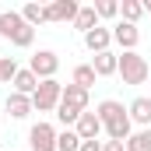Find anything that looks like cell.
<instances>
[{
  "label": "cell",
  "instance_id": "1",
  "mask_svg": "<svg viewBox=\"0 0 151 151\" xmlns=\"http://www.w3.org/2000/svg\"><path fill=\"white\" fill-rule=\"evenodd\" d=\"M95 116L102 119V130L109 134V141H123L127 144V137H130V113H127V106L123 102H116V99H106V102H99L95 106Z\"/></svg>",
  "mask_w": 151,
  "mask_h": 151
},
{
  "label": "cell",
  "instance_id": "2",
  "mask_svg": "<svg viewBox=\"0 0 151 151\" xmlns=\"http://www.w3.org/2000/svg\"><path fill=\"white\" fill-rule=\"evenodd\" d=\"M0 35L11 46H18V49H28L35 42V28L21 18V11H4L0 14Z\"/></svg>",
  "mask_w": 151,
  "mask_h": 151
},
{
  "label": "cell",
  "instance_id": "3",
  "mask_svg": "<svg viewBox=\"0 0 151 151\" xmlns=\"http://www.w3.org/2000/svg\"><path fill=\"white\" fill-rule=\"evenodd\" d=\"M116 74L123 77V84H144L151 77V67H148V60L134 49V53H123L119 56V70Z\"/></svg>",
  "mask_w": 151,
  "mask_h": 151
},
{
  "label": "cell",
  "instance_id": "4",
  "mask_svg": "<svg viewBox=\"0 0 151 151\" xmlns=\"http://www.w3.org/2000/svg\"><path fill=\"white\" fill-rule=\"evenodd\" d=\"M60 95H63V84H60L56 77H49V81H39L35 95H32V109H39V113H56V106H60Z\"/></svg>",
  "mask_w": 151,
  "mask_h": 151
},
{
  "label": "cell",
  "instance_id": "5",
  "mask_svg": "<svg viewBox=\"0 0 151 151\" xmlns=\"http://www.w3.org/2000/svg\"><path fill=\"white\" fill-rule=\"evenodd\" d=\"M28 70H32L39 81H49V77H56V70H60V56H56L53 49H39V53H32Z\"/></svg>",
  "mask_w": 151,
  "mask_h": 151
},
{
  "label": "cell",
  "instance_id": "6",
  "mask_svg": "<svg viewBox=\"0 0 151 151\" xmlns=\"http://www.w3.org/2000/svg\"><path fill=\"white\" fill-rule=\"evenodd\" d=\"M28 148L32 151H56V127L39 119L35 127L28 130Z\"/></svg>",
  "mask_w": 151,
  "mask_h": 151
},
{
  "label": "cell",
  "instance_id": "7",
  "mask_svg": "<svg viewBox=\"0 0 151 151\" xmlns=\"http://www.w3.org/2000/svg\"><path fill=\"white\" fill-rule=\"evenodd\" d=\"M113 42L123 46V53H134L137 42H141V28L130 25V21H119V25H113Z\"/></svg>",
  "mask_w": 151,
  "mask_h": 151
},
{
  "label": "cell",
  "instance_id": "8",
  "mask_svg": "<svg viewBox=\"0 0 151 151\" xmlns=\"http://www.w3.org/2000/svg\"><path fill=\"white\" fill-rule=\"evenodd\" d=\"M77 11H81L77 0H53L46 4V21H74Z\"/></svg>",
  "mask_w": 151,
  "mask_h": 151
},
{
  "label": "cell",
  "instance_id": "9",
  "mask_svg": "<svg viewBox=\"0 0 151 151\" xmlns=\"http://www.w3.org/2000/svg\"><path fill=\"white\" fill-rule=\"evenodd\" d=\"M74 134L81 141H99V134H102V119L95 113H81V119L74 123Z\"/></svg>",
  "mask_w": 151,
  "mask_h": 151
},
{
  "label": "cell",
  "instance_id": "10",
  "mask_svg": "<svg viewBox=\"0 0 151 151\" xmlns=\"http://www.w3.org/2000/svg\"><path fill=\"white\" fill-rule=\"evenodd\" d=\"M60 106H67V109H77V113H88V91H84V88H77V84H63Z\"/></svg>",
  "mask_w": 151,
  "mask_h": 151
},
{
  "label": "cell",
  "instance_id": "11",
  "mask_svg": "<svg viewBox=\"0 0 151 151\" xmlns=\"http://www.w3.org/2000/svg\"><path fill=\"white\" fill-rule=\"evenodd\" d=\"M109 42H113V28H91V32H84V46L99 56V53H109Z\"/></svg>",
  "mask_w": 151,
  "mask_h": 151
},
{
  "label": "cell",
  "instance_id": "12",
  "mask_svg": "<svg viewBox=\"0 0 151 151\" xmlns=\"http://www.w3.org/2000/svg\"><path fill=\"white\" fill-rule=\"evenodd\" d=\"M127 113H130V123H141V130L151 127V99L148 95H137V99L127 106Z\"/></svg>",
  "mask_w": 151,
  "mask_h": 151
},
{
  "label": "cell",
  "instance_id": "13",
  "mask_svg": "<svg viewBox=\"0 0 151 151\" xmlns=\"http://www.w3.org/2000/svg\"><path fill=\"white\" fill-rule=\"evenodd\" d=\"M91 70L95 77H113L119 70V56L116 53H99V56H91Z\"/></svg>",
  "mask_w": 151,
  "mask_h": 151
},
{
  "label": "cell",
  "instance_id": "14",
  "mask_svg": "<svg viewBox=\"0 0 151 151\" xmlns=\"http://www.w3.org/2000/svg\"><path fill=\"white\" fill-rule=\"evenodd\" d=\"M4 106H7V113H11V119H25V116L32 113V99H28V95H18V91H11Z\"/></svg>",
  "mask_w": 151,
  "mask_h": 151
},
{
  "label": "cell",
  "instance_id": "15",
  "mask_svg": "<svg viewBox=\"0 0 151 151\" xmlns=\"http://www.w3.org/2000/svg\"><path fill=\"white\" fill-rule=\"evenodd\" d=\"M11 84H14V91H18V95H28V99H32V95H35V88H39V77L25 67V70H18V74H14Z\"/></svg>",
  "mask_w": 151,
  "mask_h": 151
},
{
  "label": "cell",
  "instance_id": "16",
  "mask_svg": "<svg viewBox=\"0 0 151 151\" xmlns=\"http://www.w3.org/2000/svg\"><path fill=\"white\" fill-rule=\"evenodd\" d=\"M74 28L81 32V35H84V32H91V28H99V14H95V4H91V7H81V11H77Z\"/></svg>",
  "mask_w": 151,
  "mask_h": 151
},
{
  "label": "cell",
  "instance_id": "17",
  "mask_svg": "<svg viewBox=\"0 0 151 151\" xmlns=\"http://www.w3.org/2000/svg\"><path fill=\"white\" fill-rule=\"evenodd\" d=\"M70 84H77V88H91L95 84V70H91V63H77L74 67V77H70Z\"/></svg>",
  "mask_w": 151,
  "mask_h": 151
},
{
  "label": "cell",
  "instance_id": "18",
  "mask_svg": "<svg viewBox=\"0 0 151 151\" xmlns=\"http://www.w3.org/2000/svg\"><path fill=\"white\" fill-rule=\"evenodd\" d=\"M127 151H151V127L130 134V137H127Z\"/></svg>",
  "mask_w": 151,
  "mask_h": 151
},
{
  "label": "cell",
  "instance_id": "19",
  "mask_svg": "<svg viewBox=\"0 0 151 151\" xmlns=\"http://www.w3.org/2000/svg\"><path fill=\"white\" fill-rule=\"evenodd\" d=\"M119 14H123V21L137 25V18L144 14V4H141V0H123V4H119Z\"/></svg>",
  "mask_w": 151,
  "mask_h": 151
},
{
  "label": "cell",
  "instance_id": "20",
  "mask_svg": "<svg viewBox=\"0 0 151 151\" xmlns=\"http://www.w3.org/2000/svg\"><path fill=\"white\" fill-rule=\"evenodd\" d=\"M21 18L35 28V25H42V21H46V7H42V4H25V7H21Z\"/></svg>",
  "mask_w": 151,
  "mask_h": 151
},
{
  "label": "cell",
  "instance_id": "21",
  "mask_svg": "<svg viewBox=\"0 0 151 151\" xmlns=\"http://www.w3.org/2000/svg\"><path fill=\"white\" fill-rule=\"evenodd\" d=\"M56 151H81V137H77L74 130L56 134Z\"/></svg>",
  "mask_w": 151,
  "mask_h": 151
},
{
  "label": "cell",
  "instance_id": "22",
  "mask_svg": "<svg viewBox=\"0 0 151 151\" xmlns=\"http://www.w3.org/2000/svg\"><path fill=\"white\" fill-rule=\"evenodd\" d=\"M18 70H21V67H18V60H14V56H0V84H11Z\"/></svg>",
  "mask_w": 151,
  "mask_h": 151
},
{
  "label": "cell",
  "instance_id": "23",
  "mask_svg": "<svg viewBox=\"0 0 151 151\" xmlns=\"http://www.w3.org/2000/svg\"><path fill=\"white\" fill-rule=\"evenodd\" d=\"M95 14H99V18H116V14H119V4H116V0H99V4H95Z\"/></svg>",
  "mask_w": 151,
  "mask_h": 151
},
{
  "label": "cell",
  "instance_id": "24",
  "mask_svg": "<svg viewBox=\"0 0 151 151\" xmlns=\"http://www.w3.org/2000/svg\"><path fill=\"white\" fill-rule=\"evenodd\" d=\"M56 119H60L63 127H74L77 119H81V113H77V109H67V106H56Z\"/></svg>",
  "mask_w": 151,
  "mask_h": 151
},
{
  "label": "cell",
  "instance_id": "25",
  "mask_svg": "<svg viewBox=\"0 0 151 151\" xmlns=\"http://www.w3.org/2000/svg\"><path fill=\"white\" fill-rule=\"evenodd\" d=\"M102 151H127L123 141H102Z\"/></svg>",
  "mask_w": 151,
  "mask_h": 151
},
{
  "label": "cell",
  "instance_id": "26",
  "mask_svg": "<svg viewBox=\"0 0 151 151\" xmlns=\"http://www.w3.org/2000/svg\"><path fill=\"white\" fill-rule=\"evenodd\" d=\"M81 151H102V141H81Z\"/></svg>",
  "mask_w": 151,
  "mask_h": 151
},
{
  "label": "cell",
  "instance_id": "27",
  "mask_svg": "<svg viewBox=\"0 0 151 151\" xmlns=\"http://www.w3.org/2000/svg\"><path fill=\"white\" fill-rule=\"evenodd\" d=\"M144 14H151V4H144Z\"/></svg>",
  "mask_w": 151,
  "mask_h": 151
},
{
  "label": "cell",
  "instance_id": "28",
  "mask_svg": "<svg viewBox=\"0 0 151 151\" xmlns=\"http://www.w3.org/2000/svg\"><path fill=\"white\" fill-rule=\"evenodd\" d=\"M0 151H4V148H0Z\"/></svg>",
  "mask_w": 151,
  "mask_h": 151
}]
</instances>
